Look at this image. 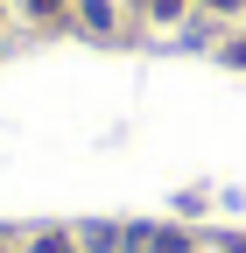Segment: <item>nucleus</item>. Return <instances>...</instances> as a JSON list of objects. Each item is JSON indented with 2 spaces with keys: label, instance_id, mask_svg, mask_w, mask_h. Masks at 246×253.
Wrapping results in <instances>:
<instances>
[{
  "label": "nucleus",
  "instance_id": "39448f33",
  "mask_svg": "<svg viewBox=\"0 0 246 253\" xmlns=\"http://www.w3.org/2000/svg\"><path fill=\"white\" fill-rule=\"evenodd\" d=\"M36 253H71V246H64V239H42V246H36Z\"/></svg>",
  "mask_w": 246,
  "mask_h": 253
},
{
  "label": "nucleus",
  "instance_id": "f03ea898",
  "mask_svg": "<svg viewBox=\"0 0 246 253\" xmlns=\"http://www.w3.org/2000/svg\"><path fill=\"white\" fill-rule=\"evenodd\" d=\"M141 7H148V14H155V21H169V14L183 7V0H141Z\"/></svg>",
  "mask_w": 246,
  "mask_h": 253
},
{
  "label": "nucleus",
  "instance_id": "7ed1b4c3",
  "mask_svg": "<svg viewBox=\"0 0 246 253\" xmlns=\"http://www.w3.org/2000/svg\"><path fill=\"white\" fill-rule=\"evenodd\" d=\"M148 253H183V239H176V232H162V239H148Z\"/></svg>",
  "mask_w": 246,
  "mask_h": 253
},
{
  "label": "nucleus",
  "instance_id": "423d86ee",
  "mask_svg": "<svg viewBox=\"0 0 246 253\" xmlns=\"http://www.w3.org/2000/svg\"><path fill=\"white\" fill-rule=\"evenodd\" d=\"M232 63H246V42H232Z\"/></svg>",
  "mask_w": 246,
  "mask_h": 253
},
{
  "label": "nucleus",
  "instance_id": "20e7f679",
  "mask_svg": "<svg viewBox=\"0 0 246 253\" xmlns=\"http://www.w3.org/2000/svg\"><path fill=\"white\" fill-rule=\"evenodd\" d=\"M28 7H36V14H56V7H64V0H28Z\"/></svg>",
  "mask_w": 246,
  "mask_h": 253
},
{
  "label": "nucleus",
  "instance_id": "f257e3e1",
  "mask_svg": "<svg viewBox=\"0 0 246 253\" xmlns=\"http://www.w3.org/2000/svg\"><path fill=\"white\" fill-rule=\"evenodd\" d=\"M78 14H84V28H113V7H106V0H84Z\"/></svg>",
  "mask_w": 246,
  "mask_h": 253
},
{
  "label": "nucleus",
  "instance_id": "0eeeda50",
  "mask_svg": "<svg viewBox=\"0 0 246 253\" xmlns=\"http://www.w3.org/2000/svg\"><path fill=\"white\" fill-rule=\"evenodd\" d=\"M204 7H239V0H204Z\"/></svg>",
  "mask_w": 246,
  "mask_h": 253
}]
</instances>
